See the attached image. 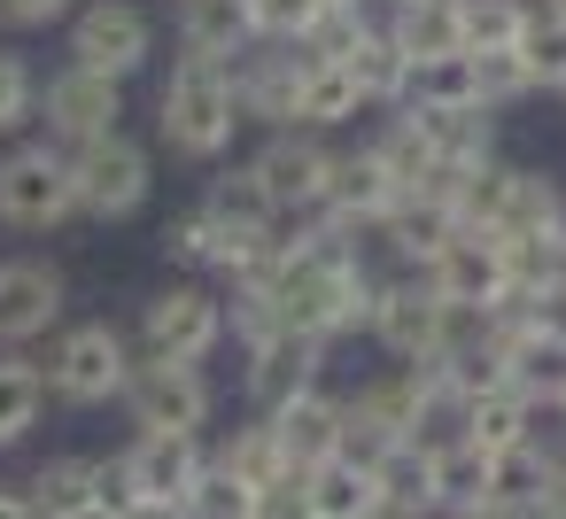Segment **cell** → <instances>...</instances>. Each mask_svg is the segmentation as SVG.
I'll list each match as a JSON object with an SVG mask.
<instances>
[{
	"label": "cell",
	"mask_w": 566,
	"mask_h": 519,
	"mask_svg": "<svg viewBox=\"0 0 566 519\" xmlns=\"http://www.w3.org/2000/svg\"><path fill=\"white\" fill-rule=\"evenodd\" d=\"M0 519H40V511H32V496H24V488H0Z\"/></svg>",
	"instance_id": "c3c4849f"
},
{
	"label": "cell",
	"mask_w": 566,
	"mask_h": 519,
	"mask_svg": "<svg viewBox=\"0 0 566 519\" xmlns=\"http://www.w3.org/2000/svg\"><path fill=\"white\" fill-rule=\"evenodd\" d=\"M543 9H551V17H566V0H543Z\"/></svg>",
	"instance_id": "f907efd6"
},
{
	"label": "cell",
	"mask_w": 566,
	"mask_h": 519,
	"mask_svg": "<svg viewBox=\"0 0 566 519\" xmlns=\"http://www.w3.org/2000/svg\"><path fill=\"white\" fill-rule=\"evenodd\" d=\"M63 326V272L48 256H9L0 264V349H24Z\"/></svg>",
	"instance_id": "ac0fdd59"
},
{
	"label": "cell",
	"mask_w": 566,
	"mask_h": 519,
	"mask_svg": "<svg viewBox=\"0 0 566 519\" xmlns=\"http://www.w3.org/2000/svg\"><path fill=\"white\" fill-rule=\"evenodd\" d=\"M342 71L357 78V94H365V109H403L411 102V63H403V47L373 24L349 55H342Z\"/></svg>",
	"instance_id": "f546056e"
},
{
	"label": "cell",
	"mask_w": 566,
	"mask_h": 519,
	"mask_svg": "<svg viewBox=\"0 0 566 519\" xmlns=\"http://www.w3.org/2000/svg\"><path fill=\"white\" fill-rule=\"evenodd\" d=\"M473 71H481V102L489 109H504V102H527L535 94V71H527V55L512 47V55H473Z\"/></svg>",
	"instance_id": "b9f144b4"
},
{
	"label": "cell",
	"mask_w": 566,
	"mask_h": 519,
	"mask_svg": "<svg viewBox=\"0 0 566 519\" xmlns=\"http://www.w3.org/2000/svg\"><path fill=\"white\" fill-rule=\"evenodd\" d=\"M318 9H365V0H318Z\"/></svg>",
	"instance_id": "681fc988"
},
{
	"label": "cell",
	"mask_w": 566,
	"mask_h": 519,
	"mask_svg": "<svg viewBox=\"0 0 566 519\" xmlns=\"http://www.w3.org/2000/svg\"><path fill=\"white\" fill-rule=\"evenodd\" d=\"M272 287L280 303V326L287 333H311V341H342L357 326H373V272L357 264V248H342L334 233H303V241H280L264 272H249Z\"/></svg>",
	"instance_id": "6da1fadb"
},
{
	"label": "cell",
	"mask_w": 566,
	"mask_h": 519,
	"mask_svg": "<svg viewBox=\"0 0 566 519\" xmlns=\"http://www.w3.org/2000/svg\"><path fill=\"white\" fill-rule=\"evenodd\" d=\"M249 171H256V187L272 194L280 218H318L326 210V187H334V148L318 133H272Z\"/></svg>",
	"instance_id": "9a60e30c"
},
{
	"label": "cell",
	"mask_w": 566,
	"mask_h": 519,
	"mask_svg": "<svg viewBox=\"0 0 566 519\" xmlns=\"http://www.w3.org/2000/svg\"><path fill=\"white\" fill-rule=\"evenodd\" d=\"M226 333L233 326H226V303L210 287H164L140 303V349L164 364H202L226 349Z\"/></svg>",
	"instance_id": "9c48e42d"
},
{
	"label": "cell",
	"mask_w": 566,
	"mask_h": 519,
	"mask_svg": "<svg viewBox=\"0 0 566 519\" xmlns=\"http://www.w3.org/2000/svg\"><path fill=\"white\" fill-rule=\"evenodd\" d=\"M373 341L396 357V364H434L450 357V303L411 272V279H388L373 295Z\"/></svg>",
	"instance_id": "4fadbf2b"
},
{
	"label": "cell",
	"mask_w": 566,
	"mask_h": 519,
	"mask_svg": "<svg viewBox=\"0 0 566 519\" xmlns=\"http://www.w3.org/2000/svg\"><path fill=\"white\" fill-rule=\"evenodd\" d=\"M303 78H311V55H303V47H249V55L233 63L241 117H249V125H272V133H295Z\"/></svg>",
	"instance_id": "e0dca14e"
},
{
	"label": "cell",
	"mask_w": 566,
	"mask_h": 519,
	"mask_svg": "<svg viewBox=\"0 0 566 519\" xmlns=\"http://www.w3.org/2000/svg\"><path fill=\"white\" fill-rule=\"evenodd\" d=\"M78 218V179L55 140H24L0 156V225L9 233H55Z\"/></svg>",
	"instance_id": "277c9868"
},
{
	"label": "cell",
	"mask_w": 566,
	"mask_h": 519,
	"mask_svg": "<svg viewBox=\"0 0 566 519\" xmlns=\"http://www.w3.org/2000/svg\"><path fill=\"white\" fill-rule=\"evenodd\" d=\"M164 256L187 264V272H210V225H202V210H179L164 225Z\"/></svg>",
	"instance_id": "7bdbcfd3"
},
{
	"label": "cell",
	"mask_w": 566,
	"mask_h": 519,
	"mask_svg": "<svg viewBox=\"0 0 566 519\" xmlns=\"http://www.w3.org/2000/svg\"><path fill=\"white\" fill-rule=\"evenodd\" d=\"M442 303H458V310H504V295H512V248L496 241V233H458L427 272H419Z\"/></svg>",
	"instance_id": "2e32d148"
},
{
	"label": "cell",
	"mask_w": 566,
	"mask_h": 519,
	"mask_svg": "<svg viewBox=\"0 0 566 519\" xmlns=\"http://www.w3.org/2000/svg\"><path fill=\"white\" fill-rule=\"evenodd\" d=\"M357 109H365L357 78H349L342 63H311V78H303V102H295V133H334V125H349Z\"/></svg>",
	"instance_id": "d6a6232c"
},
{
	"label": "cell",
	"mask_w": 566,
	"mask_h": 519,
	"mask_svg": "<svg viewBox=\"0 0 566 519\" xmlns=\"http://www.w3.org/2000/svg\"><path fill=\"white\" fill-rule=\"evenodd\" d=\"M411 117H419L427 148H434V163H442L450 179L496 163V109H411Z\"/></svg>",
	"instance_id": "603a6c76"
},
{
	"label": "cell",
	"mask_w": 566,
	"mask_h": 519,
	"mask_svg": "<svg viewBox=\"0 0 566 519\" xmlns=\"http://www.w3.org/2000/svg\"><path fill=\"white\" fill-rule=\"evenodd\" d=\"M171 40H179V55L233 71L256 47V17H249V0H179V9H171Z\"/></svg>",
	"instance_id": "ffe728a7"
},
{
	"label": "cell",
	"mask_w": 566,
	"mask_h": 519,
	"mask_svg": "<svg viewBox=\"0 0 566 519\" xmlns=\"http://www.w3.org/2000/svg\"><path fill=\"white\" fill-rule=\"evenodd\" d=\"M411 442H419V395H411L403 372H396V380H365L357 395H342V457L388 465V457L411 449Z\"/></svg>",
	"instance_id": "5bb4252c"
},
{
	"label": "cell",
	"mask_w": 566,
	"mask_h": 519,
	"mask_svg": "<svg viewBox=\"0 0 566 519\" xmlns=\"http://www.w3.org/2000/svg\"><path fill=\"white\" fill-rule=\"evenodd\" d=\"M458 233H465V225H458V202H450V187H442V179H434V187H419V194H403V210L380 225V241H388L403 264H419V272H427Z\"/></svg>",
	"instance_id": "44dd1931"
},
{
	"label": "cell",
	"mask_w": 566,
	"mask_h": 519,
	"mask_svg": "<svg viewBox=\"0 0 566 519\" xmlns=\"http://www.w3.org/2000/svg\"><path fill=\"white\" fill-rule=\"evenodd\" d=\"M373 148H380V163L396 171V187H403V194H419V187H434V179H442V163H434V148H427V133H419V117H411V109H396V117L373 133Z\"/></svg>",
	"instance_id": "e575fe53"
},
{
	"label": "cell",
	"mask_w": 566,
	"mask_h": 519,
	"mask_svg": "<svg viewBox=\"0 0 566 519\" xmlns=\"http://www.w3.org/2000/svg\"><path fill=\"white\" fill-rule=\"evenodd\" d=\"M195 210H202V225H210V272L249 279V272L272 264V248H280V210H272V194L256 187L249 163H241V171H218Z\"/></svg>",
	"instance_id": "3957f363"
},
{
	"label": "cell",
	"mask_w": 566,
	"mask_h": 519,
	"mask_svg": "<svg viewBox=\"0 0 566 519\" xmlns=\"http://www.w3.org/2000/svg\"><path fill=\"white\" fill-rule=\"evenodd\" d=\"M48 411V364L32 357H0V449H17Z\"/></svg>",
	"instance_id": "1f68e13d"
},
{
	"label": "cell",
	"mask_w": 566,
	"mask_h": 519,
	"mask_svg": "<svg viewBox=\"0 0 566 519\" xmlns=\"http://www.w3.org/2000/svg\"><path fill=\"white\" fill-rule=\"evenodd\" d=\"M272 434H280V449H287V465H295V473L334 465V457H342V395L311 388L303 403H287V411L272 419Z\"/></svg>",
	"instance_id": "d4e9b609"
},
{
	"label": "cell",
	"mask_w": 566,
	"mask_h": 519,
	"mask_svg": "<svg viewBox=\"0 0 566 519\" xmlns=\"http://www.w3.org/2000/svg\"><path fill=\"white\" fill-rule=\"evenodd\" d=\"M125 380H133V349H125V333L109 318H86L48 349V395L71 403V411L125 403Z\"/></svg>",
	"instance_id": "8992f818"
},
{
	"label": "cell",
	"mask_w": 566,
	"mask_h": 519,
	"mask_svg": "<svg viewBox=\"0 0 566 519\" xmlns=\"http://www.w3.org/2000/svg\"><path fill=\"white\" fill-rule=\"evenodd\" d=\"M55 17H71V0H0V24L9 32H48Z\"/></svg>",
	"instance_id": "f6af8a7d"
},
{
	"label": "cell",
	"mask_w": 566,
	"mask_h": 519,
	"mask_svg": "<svg viewBox=\"0 0 566 519\" xmlns=\"http://www.w3.org/2000/svg\"><path fill=\"white\" fill-rule=\"evenodd\" d=\"M148 55H156V24H148V9H133V0H86L71 17V63L78 71L125 86L133 71H148Z\"/></svg>",
	"instance_id": "7c38bea8"
},
{
	"label": "cell",
	"mask_w": 566,
	"mask_h": 519,
	"mask_svg": "<svg viewBox=\"0 0 566 519\" xmlns=\"http://www.w3.org/2000/svg\"><path fill=\"white\" fill-rule=\"evenodd\" d=\"M210 465L226 473V480H241V488H272V480H287L295 465H287V449H280V434H272V419H249V426H233L218 449H210Z\"/></svg>",
	"instance_id": "4dcf8cb0"
},
{
	"label": "cell",
	"mask_w": 566,
	"mask_h": 519,
	"mask_svg": "<svg viewBox=\"0 0 566 519\" xmlns=\"http://www.w3.org/2000/svg\"><path fill=\"white\" fill-rule=\"evenodd\" d=\"M202 473H210L202 434H133L125 457L109 465V496L125 511H179Z\"/></svg>",
	"instance_id": "5b68a950"
},
{
	"label": "cell",
	"mask_w": 566,
	"mask_h": 519,
	"mask_svg": "<svg viewBox=\"0 0 566 519\" xmlns=\"http://www.w3.org/2000/svg\"><path fill=\"white\" fill-rule=\"evenodd\" d=\"M558 94H566V86H558Z\"/></svg>",
	"instance_id": "db71d44e"
},
{
	"label": "cell",
	"mask_w": 566,
	"mask_h": 519,
	"mask_svg": "<svg viewBox=\"0 0 566 519\" xmlns=\"http://www.w3.org/2000/svg\"><path fill=\"white\" fill-rule=\"evenodd\" d=\"M427 480H434V519H458V511L489 504V449H473L465 434L427 442Z\"/></svg>",
	"instance_id": "4316f807"
},
{
	"label": "cell",
	"mask_w": 566,
	"mask_h": 519,
	"mask_svg": "<svg viewBox=\"0 0 566 519\" xmlns=\"http://www.w3.org/2000/svg\"><path fill=\"white\" fill-rule=\"evenodd\" d=\"M179 519H256V488H241V480H226V473L210 465V473L187 488Z\"/></svg>",
	"instance_id": "8d00e7d4"
},
{
	"label": "cell",
	"mask_w": 566,
	"mask_h": 519,
	"mask_svg": "<svg viewBox=\"0 0 566 519\" xmlns=\"http://www.w3.org/2000/svg\"><path fill=\"white\" fill-rule=\"evenodd\" d=\"M458 519H535V504H496V496H489V504H473V511H458Z\"/></svg>",
	"instance_id": "bcb514c9"
},
{
	"label": "cell",
	"mask_w": 566,
	"mask_h": 519,
	"mask_svg": "<svg viewBox=\"0 0 566 519\" xmlns=\"http://www.w3.org/2000/svg\"><path fill=\"white\" fill-rule=\"evenodd\" d=\"M396 210H403V187H396V171L380 163V148H373V140H365V148H349V156H334V187H326L318 233H334V241L349 248L357 233H380Z\"/></svg>",
	"instance_id": "8fae6325"
},
{
	"label": "cell",
	"mask_w": 566,
	"mask_h": 519,
	"mask_svg": "<svg viewBox=\"0 0 566 519\" xmlns=\"http://www.w3.org/2000/svg\"><path fill=\"white\" fill-rule=\"evenodd\" d=\"M63 519H133V511H125V504H117V496H94V504H86V511H63Z\"/></svg>",
	"instance_id": "7dc6e473"
},
{
	"label": "cell",
	"mask_w": 566,
	"mask_h": 519,
	"mask_svg": "<svg viewBox=\"0 0 566 519\" xmlns=\"http://www.w3.org/2000/svg\"><path fill=\"white\" fill-rule=\"evenodd\" d=\"M558 434H566V403H558Z\"/></svg>",
	"instance_id": "816d5d0a"
},
{
	"label": "cell",
	"mask_w": 566,
	"mask_h": 519,
	"mask_svg": "<svg viewBox=\"0 0 566 519\" xmlns=\"http://www.w3.org/2000/svg\"><path fill=\"white\" fill-rule=\"evenodd\" d=\"M551 233H566V194H558L543 171H512L504 210H496V241H504V248H535V241H551Z\"/></svg>",
	"instance_id": "484cf974"
},
{
	"label": "cell",
	"mask_w": 566,
	"mask_h": 519,
	"mask_svg": "<svg viewBox=\"0 0 566 519\" xmlns=\"http://www.w3.org/2000/svg\"><path fill=\"white\" fill-rule=\"evenodd\" d=\"M403 109H489V102H481V71H473V55L411 63V102H403Z\"/></svg>",
	"instance_id": "836d02e7"
},
{
	"label": "cell",
	"mask_w": 566,
	"mask_h": 519,
	"mask_svg": "<svg viewBox=\"0 0 566 519\" xmlns=\"http://www.w3.org/2000/svg\"><path fill=\"white\" fill-rule=\"evenodd\" d=\"M249 17H256V47H303V32L326 9L318 0H249Z\"/></svg>",
	"instance_id": "74e56055"
},
{
	"label": "cell",
	"mask_w": 566,
	"mask_h": 519,
	"mask_svg": "<svg viewBox=\"0 0 566 519\" xmlns=\"http://www.w3.org/2000/svg\"><path fill=\"white\" fill-rule=\"evenodd\" d=\"M241 125H249V117H241L233 71L179 55L171 78H164V94H156V140H164L171 156H187V163H218Z\"/></svg>",
	"instance_id": "7a4b0ae2"
},
{
	"label": "cell",
	"mask_w": 566,
	"mask_h": 519,
	"mask_svg": "<svg viewBox=\"0 0 566 519\" xmlns=\"http://www.w3.org/2000/svg\"><path fill=\"white\" fill-rule=\"evenodd\" d=\"M40 117V78L17 47H0V133H24Z\"/></svg>",
	"instance_id": "ab89813d"
},
{
	"label": "cell",
	"mask_w": 566,
	"mask_h": 519,
	"mask_svg": "<svg viewBox=\"0 0 566 519\" xmlns=\"http://www.w3.org/2000/svg\"><path fill=\"white\" fill-rule=\"evenodd\" d=\"M71 179H78V218L125 225V218H140L148 194H156V156H148L133 133H109L102 148H78V156H71Z\"/></svg>",
	"instance_id": "52a82bcc"
},
{
	"label": "cell",
	"mask_w": 566,
	"mask_h": 519,
	"mask_svg": "<svg viewBox=\"0 0 566 519\" xmlns=\"http://www.w3.org/2000/svg\"><path fill=\"white\" fill-rule=\"evenodd\" d=\"M125 411L140 434H202L218 395H210V372L202 364H164V357H140L133 380H125Z\"/></svg>",
	"instance_id": "30bf717a"
},
{
	"label": "cell",
	"mask_w": 566,
	"mask_h": 519,
	"mask_svg": "<svg viewBox=\"0 0 566 519\" xmlns=\"http://www.w3.org/2000/svg\"><path fill=\"white\" fill-rule=\"evenodd\" d=\"M388 519H403V511H388Z\"/></svg>",
	"instance_id": "f5cc1de1"
},
{
	"label": "cell",
	"mask_w": 566,
	"mask_h": 519,
	"mask_svg": "<svg viewBox=\"0 0 566 519\" xmlns=\"http://www.w3.org/2000/svg\"><path fill=\"white\" fill-rule=\"evenodd\" d=\"M24 496H32V511L40 519H63V511H86L94 496H109V465L102 457H48L32 480H24Z\"/></svg>",
	"instance_id": "f1b7e54d"
},
{
	"label": "cell",
	"mask_w": 566,
	"mask_h": 519,
	"mask_svg": "<svg viewBox=\"0 0 566 519\" xmlns=\"http://www.w3.org/2000/svg\"><path fill=\"white\" fill-rule=\"evenodd\" d=\"M318 364H326V341H311V333H280V341L249 349V411L280 419L287 403H303L318 388Z\"/></svg>",
	"instance_id": "d6986e66"
},
{
	"label": "cell",
	"mask_w": 566,
	"mask_h": 519,
	"mask_svg": "<svg viewBox=\"0 0 566 519\" xmlns=\"http://www.w3.org/2000/svg\"><path fill=\"white\" fill-rule=\"evenodd\" d=\"M403 63H442V55H473L465 47V0H396L388 24H380Z\"/></svg>",
	"instance_id": "7402d4cb"
},
{
	"label": "cell",
	"mask_w": 566,
	"mask_h": 519,
	"mask_svg": "<svg viewBox=\"0 0 566 519\" xmlns=\"http://www.w3.org/2000/svg\"><path fill=\"white\" fill-rule=\"evenodd\" d=\"M256 519H311V473H287L256 496Z\"/></svg>",
	"instance_id": "ee69618b"
},
{
	"label": "cell",
	"mask_w": 566,
	"mask_h": 519,
	"mask_svg": "<svg viewBox=\"0 0 566 519\" xmlns=\"http://www.w3.org/2000/svg\"><path fill=\"white\" fill-rule=\"evenodd\" d=\"M311 519H388L380 465H357V457L318 465V473H311Z\"/></svg>",
	"instance_id": "83f0119b"
},
{
	"label": "cell",
	"mask_w": 566,
	"mask_h": 519,
	"mask_svg": "<svg viewBox=\"0 0 566 519\" xmlns=\"http://www.w3.org/2000/svg\"><path fill=\"white\" fill-rule=\"evenodd\" d=\"M535 419H543V411H535L512 380H496V388H473V395H465V426H458V434H465L473 449L504 457V449H527V442L543 434Z\"/></svg>",
	"instance_id": "cb8c5ba5"
},
{
	"label": "cell",
	"mask_w": 566,
	"mask_h": 519,
	"mask_svg": "<svg viewBox=\"0 0 566 519\" xmlns=\"http://www.w3.org/2000/svg\"><path fill=\"white\" fill-rule=\"evenodd\" d=\"M365 32H373V17H365V9H326V17L303 32V55H311V63H342Z\"/></svg>",
	"instance_id": "60d3db41"
},
{
	"label": "cell",
	"mask_w": 566,
	"mask_h": 519,
	"mask_svg": "<svg viewBox=\"0 0 566 519\" xmlns=\"http://www.w3.org/2000/svg\"><path fill=\"white\" fill-rule=\"evenodd\" d=\"M535 24V0H465V47L473 55H512Z\"/></svg>",
	"instance_id": "d590c367"
},
{
	"label": "cell",
	"mask_w": 566,
	"mask_h": 519,
	"mask_svg": "<svg viewBox=\"0 0 566 519\" xmlns=\"http://www.w3.org/2000/svg\"><path fill=\"white\" fill-rule=\"evenodd\" d=\"M520 55H527V71H535V86H566V17H551V9H535V24H527V40H520Z\"/></svg>",
	"instance_id": "f35d334b"
},
{
	"label": "cell",
	"mask_w": 566,
	"mask_h": 519,
	"mask_svg": "<svg viewBox=\"0 0 566 519\" xmlns=\"http://www.w3.org/2000/svg\"><path fill=\"white\" fill-rule=\"evenodd\" d=\"M117 117H125V86H117V78H94V71H78V63H63V71L40 86V125H48V140H55L63 156L102 148L109 133H125Z\"/></svg>",
	"instance_id": "ba28073f"
}]
</instances>
